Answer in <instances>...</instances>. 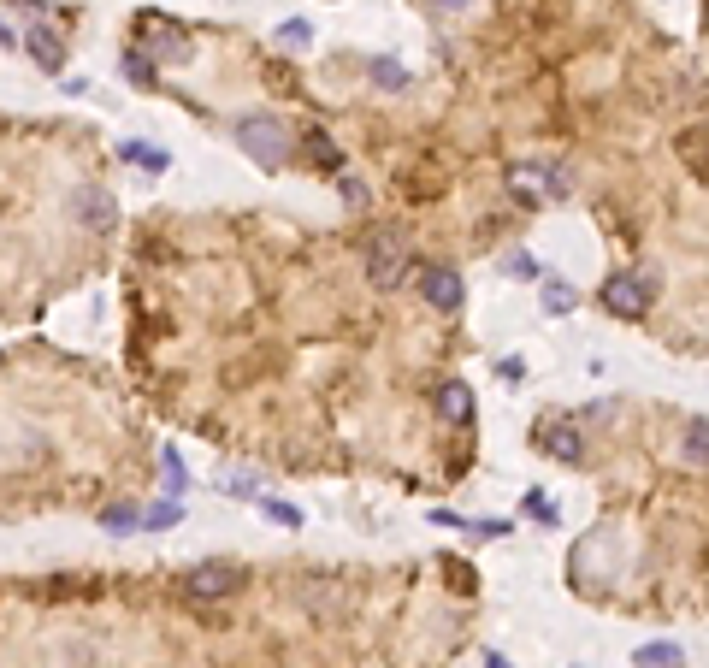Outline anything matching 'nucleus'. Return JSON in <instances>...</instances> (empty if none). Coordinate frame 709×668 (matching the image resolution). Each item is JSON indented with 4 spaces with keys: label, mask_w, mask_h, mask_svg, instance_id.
I'll use <instances>...</instances> for the list:
<instances>
[{
    "label": "nucleus",
    "mask_w": 709,
    "mask_h": 668,
    "mask_svg": "<svg viewBox=\"0 0 709 668\" xmlns=\"http://www.w3.org/2000/svg\"><path fill=\"white\" fill-rule=\"evenodd\" d=\"M237 148H243L255 166L278 172V166L290 160L296 136H290V125H284V119H272V113H249V119H237Z\"/></svg>",
    "instance_id": "1"
},
{
    "label": "nucleus",
    "mask_w": 709,
    "mask_h": 668,
    "mask_svg": "<svg viewBox=\"0 0 709 668\" xmlns=\"http://www.w3.org/2000/svg\"><path fill=\"white\" fill-rule=\"evenodd\" d=\"M136 54H142V60H160V66H190L195 60L190 30L172 24V18H160V12H148V18L136 24Z\"/></svg>",
    "instance_id": "2"
},
{
    "label": "nucleus",
    "mask_w": 709,
    "mask_h": 668,
    "mask_svg": "<svg viewBox=\"0 0 709 668\" xmlns=\"http://www.w3.org/2000/svg\"><path fill=\"white\" fill-rule=\"evenodd\" d=\"M367 278H373V290H402V278H408V237L396 225H379L367 237Z\"/></svg>",
    "instance_id": "3"
},
{
    "label": "nucleus",
    "mask_w": 709,
    "mask_h": 668,
    "mask_svg": "<svg viewBox=\"0 0 709 668\" xmlns=\"http://www.w3.org/2000/svg\"><path fill=\"white\" fill-rule=\"evenodd\" d=\"M597 296L615 320H645L656 308V272H615V278H603Z\"/></svg>",
    "instance_id": "4"
},
{
    "label": "nucleus",
    "mask_w": 709,
    "mask_h": 668,
    "mask_svg": "<svg viewBox=\"0 0 709 668\" xmlns=\"http://www.w3.org/2000/svg\"><path fill=\"white\" fill-rule=\"evenodd\" d=\"M509 196L526 201V207H538V201H562V196H568V178H562V166L515 160V166H509Z\"/></svg>",
    "instance_id": "5"
},
{
    "label": "nucleus",
    "mask_w": 709,
    "mask_h": 668,
    "mask_svg": "<svg viewBox=\"0 0 709 668\" xmlns=\"http://www.w3.org/2000/svg\"><path fill=\"white\" fill-rule=\"evenodd\" d=\"M184 592H190V603H225L243 592V568L237 562H201L184 574Z\"/></svg>",
    "instance_id": "6"
},
{
    "label": "nucleus",
    "mask_w": 709,
    "mask_h": 668,
    "mask_svg": "<svg viewBox=\"0 0 709 668\" xmlns=\"http://www.w3.org/2000/svg\"><path fill=\"white\" fill-rule=\"evenodd\" d=\"M538 450H544L550 462H580V456H585V438L568 426V420H550V426H538Z\"/></svg>",
    "instance_id": "7"
},
{
    "label": "nucleus",
    "mask_w": 709,
    "mask_h": 668,
    "mask_svg": "<svg viewBox=\"0 0 709 668\" xmlns=\"http://www.w3.org/2000/svg\"><path fill=\"white\" fill-rule=\"evenodd\" d=\"M420 296H426L438 314H455V308H461V278H455L450 267H426L420 272Z\"/></svg>",
    "instance_id": "8"
},
{
    "label": "nucleus",
    "mask_w": 709,
    "mask_h": 668,
    "mask_svg": "<svg viewBox=\"0 0 709 668\" xmlns=\"http://www.w3.org/2000/svg\"><path fill=\"white\" fill-rule=\"evenodd\" d=\"M24 54H30L42 71H60V66H65L60 30H48V24H30V30H24Z\"/></svg>",
    "instance_id": "9"
},
{
    "label": "nucleus",
    "mask_w": 709,
    "mask_h": 668,
    "mask_svg": "<svg viewBox=\"0 0 709 668\" xmlns=\"http://www.w3.org/2000/svg\"><path fill=\"white\" fill-rule=\"evenodd\" d=\"M77 219H83L89 231H113V225H119V201L107 196V190H83V196H77Z\"/></svg>",
    "instance_id": "10"
},
{
    "label": "nucleus",
    "mask_w": 709,
    "mask_h": 668,
    "mask_svg": "<svg viewBox=\"0 0 709 668\" xmlns=\"http://www.w3.org/2000/svg\"><path fill=\"white\" fill-rule=\"evenodd\" d=\"M438 414H444L450 426H467V420H473V391H467L461 379H444V385H438Z\"/></svg>",
    "instance_id": "11"
},
{
    "label": "nucleus",
    "mask_w": 709,
    "mask_h": 668,
    "mask_svg": "<svg viewBox=\"0 0 709 668\" xmlns=\"http://www.w3.org/2000/svg\"><path fill=\"white\" fill-rule=\"evenodd\" d=\"M302 148H308V160H314V166H325V172H337V166H343V148H337L325 131H308V136H302Z\"/></svg>",
    "instance_id": "12"
},
{
    "label": "nucleus",
    "mask_w": 709,
    "mask_h": 668,
    "mask_svg": "<svg viewBox=\"0 0 709 668\" xmlns=\"http://www.w3.org/2000/svg\"><path fill=\"white\" fill-rule=\"evenodd\" d=\"M119 160L142 166V172H166V154H160L154 142H125V148H119Z\"/></svg>",
    "instance_id": "13"
},
{
    "label": "nucleus",
    "mask_w": 709,
    "mask_h": 668,
    "mask_svg": "<svg viewBox=\"0 0 709 668\" xmlns=\"http://www.w3.org/2000/svg\"><path fill=\"white\" fill-rule=\"evenodd\" d=\"M633 663L639 668H686V651H680V645H645Z\"/></svg>",
    "instance_id": "14"
},
{
    "label": "nucleus",
    "mask_w": 709,
    "mask_h": 668,
    "mask_svg": "<svg viewBox=\"0 0 709 668\" xmlns=\"http://www.w3.org/2000/svg\"><path fill=\"white\" fill-rule=\"evenodd\" d=\"M709 426H704V414H698V420H692V426H686V444H680V450H686V462H692V468H704L709 462V438H704Z\"/></svg>",
    "instance_id": "15"
},
{
    "label": "nucleus",
    "mask_w": 709,
    "mask_h": 668,
    "mask_svg": "<svg viewBox=\"0 0 709 668\" xmlns=\"http://www.w3.org/2000/svg\"><path fill=\"white\" fill-rule=\"evenodd\" d=\"M160 468H166L172 497H184V491H190V473H184V456H178V450H166V456H160Z\"/></svg>",
    "instance_id": "16"
},
{
    "label": "nucleus",
    "mask_w": 709,
    "mask_h": 668,
    "mask_svg": "<svg viewBox=\"0 0 709 668\" xmlns=\"http://www.w3.org/2000/svg\"><path fill=\"white\" fill-rule=\"evenodd\" d=\"M136 521H142V515H136L130 503H119V509H107V515H101V527H107V533H136Z\"/></svg>",
    "instance_id": "17"
},
{
    "label": "nucleus",
    "mask_w": 709,
    "mask_h": 668,
    "mask_svg": "<svg viewBox=\"0 0 709 668\" xmlns=\"http://www.w3.org/2000/svg\"><path fill=\"white\" fill-rule=\"evenodd\" d=\"M178 515H184L178 503H160V509H148V515H142V527H148V533H166V527H178Z\"/></svg>",
    "instance_id": "18"
},
{
    "label": "nucleus",
    "mask_w": 709,
    "mask_h": 668,
    "mask_svg": "<svg viewBox=\"0 0 709 668\" xmlns=\"http://www.w3.org/2000/svg\"><path fill=\"white\" fill-rule=\"evenodd\" d=\"M373 83H385V89H402V83H408V71L396 66V60H373Z\"/></svg>",
    "instance_id": "19"
},
{
    "label": "nucleus",
    "mask_w": 709,
    "mask_h": 668,
    "mask_svg": "<svg viewBox=\"0 0 709 668\" xmlns=\"http://www.w3.org/2000/svg\"><path fill=\"white\" fill-rule=\"evenodd\" d=\"M544 290H550V296H544V302H550V314H568V308H574V290H568V284H556V278H550Z\"/></svg>",
    "instance_id": "20"
},
{
    "label": "nucleus",
    "mask_w": 709,
    "mask_h": 668,
    "mask_svg": "<svg viewBox=\"0 0 709 668\" xmlns=\"http://www.w3.org/2000/svg\"><path fill=\"white\" fill-rule=\"evenodd\" d=\"M260 509H266V515H272L278 527H302V515H296L290 503H272V497H260Z\"/></svg>",
    "instance_id": "21"
},
{
    "label": "nucleus",
    "mask_w": 709,
    "mask_h": 668,
    "mask_svg": "<svg viewBox=\"0 0 709 668\" xmlns=\"http://www.w3.org/2000/svg\"><path fill=\"white\" fill-rule=\"evenodd\" d=\"M680 148H686V154H692V172H698V178H704V125H692V136H686V142H680Z\"/></svg>",
    "instance_id": "22"
},
{
    "label": "nucleus",
    "mask_w": 709,
    "mask_h": 668,
    "mask_svg": "<svg viewBox=\"0 0 709 668\" xmlns=\"http://www.w3.org/2000/svg\"><path fill=\"white\" fill-rule=\"evenodd\" d=\"M278 42H314L308 18H290V24H278Z\"/></svg>",
    "instance_id": "23"
},
{
    "label": "nucleus",
    "mask_w": 709,
    "mask_h": 668,
    "mask_svg": "<svg viewBox=\"0 0 709 668\" xmlns=\"http://www.w3.org/2000/svg\"><path fill=\"white\" fill-rule=\"evenodd\" d=\"M526 515H538V521H544V527H556V503H544V497H538V491H532V497H526Z\"/></svg>",
    "instance_id": "24"
},
{
    "label": "nucleus",
    "mask_w": 709,
    "mask_h": 668,
    "mask_svg": "<svg viewBox=\"0 0 709 668\" xmlns=\"http://www.w3.org/2000/svg\"><path fill=\"white\" fill-rule=\"evenodd\" d=\"M125 71H130V83H148V77H154V66H148V60H142L136 48L125 54Z\"/></svg>",
    "instance_id": "25"
},
{
    "label": "nucleus",
    "mask_w": 709,
    "mask_h": 668,
    "mask_svg": "<svg viewBox=\"0 0 709 668\" xmlns=\"http://www.w3.org/2000/svg\"><path fill=\"white\" fill-rule=\"evenodd\" d=\"M467 533L473 538H503L509 533V521H467Z\"/></svg>",
    "instance_id": "26"
},
{
    "label": "nucleus",
    "mask_w": 709,
    "mask_h": 668,
    "mask_svg": "<svg viewBox=\"0 0 709 668\" xmlns=\"http://www.w3.org/2000/svg\"><path fill=\"white\" fill-rule=\"evenodd\" d=\"M343 201H349V207H367V184H361V178H343Z\"/></svg>",
    "instance_id": "27"
},
{
    "label": "nucleus",
    "mask_w": 709,
    "mask_h": 668,
    "mask_svg": "<svg viewBox=\"0 0 709 668\" xmlns=\"http://www.w3.org/2000/svg\"><path fill=\"white\" fill-rule=\"evenodd\" d=\"M485 668H515V663H509V657H497V651H491V657H485Z\"/></svg>",
    "instance_id": "28"
},
{
    "label": "nucleus",
    "mask_w": 709,
    "mask_h": 668,
    "mask_svg": "<svg viewBox=\"0 0 709 668\" xmlns=\"http://www.w3.org/2000/svg\"><path fill=\"white\" fill-rule=\"evenodd\" d=\"M432 6H467V0H432Z\"/></svg>",
    "instance_id": "29"
}]
</instances>
